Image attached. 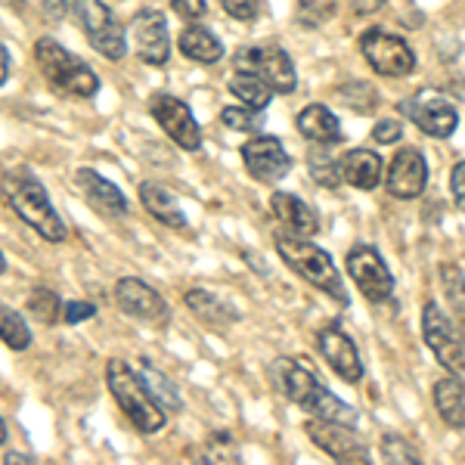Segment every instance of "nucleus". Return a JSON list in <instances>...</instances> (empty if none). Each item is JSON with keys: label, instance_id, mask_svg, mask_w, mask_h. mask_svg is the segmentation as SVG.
I'll return each mask as SVG.
<instances>
[{"label": "nucleus", "instance_id": "25", "mask_svg": "<svg viewBox=\"0 0 465 465\" xmlns=\"http://www.w3.org/2000/svg\"><path fill=\"white\" fill-rule=\"evenodd\" d=\"M177 47L193 63H221L223 56V44L205 25H186L177 37Z\"/></svg>", "mask_w": 465, "mask_h": 465}, {"label": "nucleus", "instance_id": "36", "mask_svg": "<svg viewBox=\"0 0 465 465\" xmlns=\"http://www.w3.org/2000/svg\"><path fill=\"white\" fill-rule=\"evenodd\" d=\"M221 6L227 10V16L239 22H254L261 13V0H221Z\"/></svg>", "mask_w": 465, "mask_h": 465}, {"label": "nucleus", "instance_id": "38", "mask_svg": "<svg viewBox=\"0 0 465 465\" xmlns=\"http://www.w3.org/2000/svg\"><path fill=\"white\" fill-rule=\"evenodd\" d=\"M96 313V307L90 304V302H69V304H63V322H69V326H78V322H84L90 320Z\"/></svg>", "mask_w": 465, "mask_h": 465}, {"label": "nucleus", "instance_id": "13", "mask_svg": "<svg viewBox=\"0 0 465 465\" xmlns=\"http://www.w3.org/2000/svg\"><path fill=\"white\" fill-rule=\"evenodd\" d=\"M425 183H429V162L419 149L403 146L397 149V155L388 164V174H385V186L394 199H419L425 193Z\"/></svg>", "mask_w": 465, "mask_h": 465}, {"label": "nucleus", "instance_id": "20", "mask_svg": "<svg viewBox=\"0 0 465 465\" xmlns=\"http://www.w3.org/2000/svg\"><path fill=\"white\" fill-rule=\"evenodd\" d=\"M339 171H341L344 183H351L354 190L372 193L381 180V159L372 149H351L339 162Z\"/></svg>", "mask_w": 465, "mask_h": 465}, {"label": "nucleus", "instance_id": "12", "mask_svg": "<svg viewBox=\"0 0 465 465\" xmlns=\"http://www.w3.org/2000/svg\"><path fill=\"white\" fill-rule=\"evenodd\" d=\"M307 438L313 440V447H320L329 460L335 462H370V450L363 440L357 438L354 425H339V422H322V419H311L304 425Z\"/></svg>", "mask_w": 465, "mask_h": 465}, {"label": "nucleus", "instance_id": "2", "mask_svg": "<svg viewBox=\"0 0 465 465\" xmlns=\"http://www.w3.org/2000/svg\"><path fill=\"white\" fill-rule=\"evenodd\" d=\"M276 252H280V258L289 264V270H295L298 276H304L313 289L326 292L332 302L348 304V292H344L341 273L335 270L329 252H322L320 245H313L307 236H295V232H292V236L286 232V236L276 239Z\"/></svg>", "mask_w": 465, "mask_h": 465}, {"label": "nucleus", "instance_id": "22", "mask_svg": "<svg viewBox=\"0 0 465 465\" xmlns=\"http://www.w3.org/2000/svg\"><path fill=\"white\" fill-rule=\"evenodd\" d=\"M298 131H302L304 140H311V143H317V146H335L341 140L339 118L326 106H320V103H311V106L302 109V115H298Z\"/></svg>", "mask_w": 465, "mask_h": 465}, {"label": "nucleus", "instance_id": "8", "mask_svg": "<svg viewBox=\"0 0 465 465\" xmlns=\"http://www.w3.org/2000/svg\"><path fill=\"white\" fill-rule=\"evenodd\" d=\"M360 50H363L366 63L372 72L385 74V78H407L416 69V54L403 37H397L385 28H370L360 37Z\"/></svg>", "mask_w": 465, "mask_h": 465}, {"label": "nucleus", "instance_id": "43", "mask_svg": "<svg viewBox=\"0 0 465 465\" xmlns=\"http://www.w3.org/2000/svg\"><path fill=\"white\" fill-rule=\"evenodd\" d=\"M6 462L19 465V462H32V456H22V453H6Z\"/></svg>", "mask_w": 465, "mask_h": 465}, {"label": "nucleus", "instance_id": "35", "mask_svg": "<svg viewBox=\"0 0 465 465\" xmlns=\"http://www.w3.org/2000/svg\"><path fill=\"white\" fill-rule=\"evenodd\" d=\"M205 456L208 462H236L239 460V450L232 447V438L230 434H212V440H208L205 447Z\"/></svg>", "mask_w": 465, "mask_h": 465}, {"label": "nucleus", "instance_id": "30", "mask_svg": "<svg viewBox=\"0 0 465 465\" xmlns=\"http://www.w3.org/2000/svg\"><path fill=\"white\" fill-rule=\"evenodd\" d=\"M28 313H32L37 322L50 326V322H56L59 317H63V302H59V295L54 289L35 286L32 295H28Z\"/></svg>", "mask_w": 465, "mask_h": 465}, {"label": "nucleus", "instance_id": "28", "mask_svg": "<svg viewBox=\"0 0 465 465\" xmlns=\"http://www.w3.org/2000/svg\"><path fill=\"white\" fill-rule=\"evenodd\" d=\"M230 94L236 96L242 106L249 109H267L270 100H273V90L267 87V81H261L258 74L252 72H232L230 74Z\"/></svg>", "mask_w": 465, "mask_h": 465}, {"label": "nucleus", "instance_id": "39", "mask_svg": "<svg viewBox=\"0 0 465 465\" xmlns=\"http://www.w3.org/2000/svg\"><path fill=\"white\" fill-rule=\"evenodd\" d=\"M450 193H453L456 208L465 214V162H456L453 174H450Z\"/></svg>", "mask_w": 465, "mask_h": 465}, {"label": "nucleus", "instance_id": "17", "mask_svg": "<svg viewBox=\"0 0 465 465\" xmlns=\"http://www.w3.org/2000/svg\"><path fill=\"white\" fill-rule=\"evenodd\" d=\"M115 302L134 320L164 322V317H168L164 298L153 286H146L143 280H137V276H124V280L115 282Z\"/></svg>", "mask_w": 465, "mask_h": 465}, {"label": "nucleus", "instance_id": "29", "mask_svg": "<svg viewBox=\"0 0 465 465\" xmlns=\"http://www.w3.org/2000/svg\"><path fill=\"white\" fill-rule=\"evenodd\" d=\"M0 341L10 351H25L32 344V329H28L25 317L10 304H0Z\"/></svg>", "mask_w": 465, "mask_h": 465}, {"label": "nucleus", "instance_id": "9", "mask_svg": "<svg viewBox=\"0 0 465 465\" xmlns=\"http://www.w3.org/2000/svg\"><path fill=\"white\" fill-rule=\"evenodd\" d=\"M401 109L407 112L410 122L416 124L419 131L438 140L453 137L456 124H460V112H456L453 103H450L444 94H438V90H419V94H412L410 100L401 103Z\"/></svg>", "mask_w": 465, "mask_h": 465}, {"label": "nucleus", "instance_id": "6", "mask_svg": "<svg viewBox=\"0 0 465 465\" xmlns=\"http://www.w3.org/2000/svg\"><path fill=\"white\" fill-rule=\"evenodd\" d=\"M72 6L78 25L84 28L90 47L106 59H124L127 37H124V25L115 19V13L103 0H72Z\"/></svg>", "mask_w": 465, "mask_h": 465}, {"label": "nucleus", "instance_id": "37", "mask_svg": "<svg viewBox=\"0 0 465 465\" xmlns=\"http://www.w3.org/2000/svg\"><path fill=\"white\" fill-rule=\"evenodd\" d=\"M401 137H403V127H401V122H397V118H381V122L372 127V140H376V143H381V146H391Z\"/></svg>", "mask_w": 465, "mask_h": 465}, {"label": "nucleus", "instance_id": "27", "mask_svg": "<svg viewBox=\"0 0 465 465\" xmlns=\"http://www.w3.org/2000/svg\"><path fill=\"white\" fill-rule=\"evenodd\" d=\"M140 381L146 385V391H149V397H153L155 403L164 410V412H177L180 407H183V401H180V391H177V385L171 381L168 376H164L162 370H155L149 360H143L140 363Z\"/></svg>", "mask_w": 465, "mask_h": 465}, {"label": "nucleus", "instance_id": "42", "mask_svg": "<svg viewBox=\"0 0 465 465\" xmlns=\"http://www.w3.org/2000/svg\"><path fill=\"white\" fill-rule=\"evenodd\" d=\"M10 78V54H6V47L0 44V84Z\"/></svg>", "mask_w": 465, "mask_h": 465}, {"label": "nucleus", "instance_id": "23", "mask_svg": "<svg viewBox=\"0 0 465 465\" xmlns=\"http://www.w3.org/2000/svg\"><path fill=\"white\" fill-rule=\"evenodd\" d=\"M183 304L190 307L193 317L208 322V326H214V329L232 326V322L239 320V313L232 311L230 304H223L221 298H217L214 292H208V289H190L183 295Z\"/></svg>", "mask_w": 465, "mask_h": 465}, {"label": "nucleus", "instance_id": "32", "mask_svg": "<svg viewBox=\"0 0 465 465\" xmlns=\"http://www.w3.org/2000/svg\"><path fill=\"white\" fill-rule=\"evenodd\" d=\"M307 171H311V177L317 180V183H322L326 190H335V186L341 183V171L339 164H335L332 159H329L326 153H311L307 155Z\"/></svg>", "mask_w": 465, "mask_h": 465}, {"label": "nucleus", "instance_id": "3", "mask_svg": "<svg viewBox=\"0 0 465 465\" xmlns=\"http://www.w3.org/2000/svg\"><path fill=\"white\" fill-rule=\"evenodd\" d=\"M106 385L122 412L131 419V425L140 434H155L164 429V410L149 397L146 385L140 381L137 372L122 360H109L106 366Z\"/></svg>", "mask_w": 465, "mask_h": 465}, {"label": "nucleus", "instance_id": "41", "mask_svg": "<svg viewBox=\"0 0 465 465\" xmlns=\"http://www.w3.org/2000/svg\"><path fill=\"white\" fill-rule=\"evenodd\" d=\"M32 4L41 10V16L50 19V22H63L65 10H69V4H65V0H32Z\"/></svg>", "mask_w": 465, "mask_h": 465}, {"label": "nucleus", "instance_id": "5", "mask_svg": "<svg viewBox=\"0 0 465 465\" xmlns=\"http://www.w3.org/2000/svg\"><path fill=\"white\" fill-rule=\"evenodd\" d=\"M422 335L434 360L447 370V376L460 379L465 385V335L434 302L425 304L422 311Z\"/></svg>", "mask_w": 465, "mask_h": 465}, {"label": "nucleus", "instance_id": "45", "mask_svg": "<svg viewBox=\"0 0 465 465\" xmlns=\"http://www.w3.org/2000/svg\"><path fill=\"white\" fill-rule=\"evenodd\" d=\"M4 270H6V258H4V252H0V276H4Z\"/></svg>", "mask_w": 465, "mask_h": 465}, {"label": "nucleus", "instance_id": "34", "mask_svg": "<svg viewBox=\"0 0 465 465\" xmlns=\"http://www.w3.org/2000/svg\"><path fill=\"white\" fill-rule=\"evenodd\" d=\"M381 456H385V462H419L422 460L419 450L410 447L401 434H385V438H381Z\"/></svg>", "mask_w": 465, "mask_h": 465}, {"label": "nucleus", "instance_id": "21", "mask_svg": "<svg viewBox=\"0 0 465 465\" xmlns=\"http://www.w3.org/2000/svg\"><path fill=\"white\" fill-rule=\"evenodd\" d=\"M270 208H273V214L280 217L295 236H313V232L320 230V217L313 214V208L298 196H292V193L276 190L273 196H270Z\"/></svg>", "mask_w": 465, "mask_h": 465}, {"label": "nucleus", "instance_id": "1", "mask_svg": "<svg viewBox=\"0 0 465 465\" xmlns=\"http://www.w3.org/2000/svg\"><path fill=\"white\" fill-rule=\"evenodd\" d=\"M0 196L16 212L19 221L25 223V227H32L41 239H47V242H63L65 239L63 217L56 214L47 190H44V183L32 171H22V168L6 171V174L0 177Z\"/></svg>", "mask_w": 465, "mask_h": 465}, {"label": "nucleus", "instance_id": "11", "mask_svg": "<svg viewBox=\"0 0 465 465\" xmlns=\"http://www.w3.org/2000/svg\"><path fill=\"white\" fill-rule=\"evenodd\" d=\"M149 112H153V118L159 122V127L180 149L199 153L202 127L196 118H193V112L183 100H177V96H171V94H155L153 100H149Z\"/></svg>", "mask_w": 465, "mask_h": 465}, {"label": "nucleus", "instance_id": "31", "mask_svg": "<svg viewBox=\"0 0 465 465\" xmlns=\"http://www.w3.org/2000/svg\"><path fill=\"white\" fill-rule=\"evenodd\" d=\"M440 280H444L447 302L453 304L456 317H460V320H462V326H465V280H462L460 267L444 264V267H440Z\"/></svg>", "mask_w": 465, "mask_h": 465}, {"label": "nucleus", "instance_id": "19", "mask_svg": "<svg viewBox=\"0 0 465 465\" xmlns=\"http://www.w3.org/2000/svg\"><path fill=\"white\" fill-rule=\"evenodd\" d=\"M74 183H78L81 196L90 202V208L109 214V217H124L127 214V199L112 180H106L100 171L94 168H78L74 171Z\"/></svg>", "mask_w": 465, "mask_h": 465}, {"label": "nucleus", "instance_id": "7", "mask_svg": "<svg viewBox=\"0 0 465 465\" xmlns=\"http://www.w3.org/2000/svg\"><path fill=\"white\" fill-rule=\"evenodd\" d=\"M236 72H252L261 81H267L270 90L276 94H295L298 87V74L292 65V56L276 44H254V47H242L232 56Z\"/></svg>", "mask_w": 465, "mask_h": 465}, {"label": "nucleus", "instance_id": "44", "mask_svg": "<svg viewBox=\"0 0 465 465\" xmlns=\"http://www.w3.org/2000/svg\"><path fill=\"white\" fill-rule=\"evenodd\" d=\"M0 444H6V422L0 419Z\"/></svg>", "mask_w": 465, "mask_h": 465}, {"label": "nucleus", "instance_id": "10", "mask_svg": "<svg viewBox=\"0 0 465 465\" xmlns=\"http://www.w3.org/2000/svg\"><path fill=\"white\" fill-rule=\"evenodd\" d=\"M348 273H351V280H354V286L363 292L372 304L391 302L394 298V276L372 245H354V249L348 252Z\"/></svg>", "mask_w": 465, "mask_h": 465}, {"label": "nucleus", "instance_id": "16", "mask_svg": "<svg viewBox=\"0 0 465 465\" xmlns=\"http://www.w3.org/2000/svg\"><path fill=\"white\" fill-rule=\"evenodd\" d=\"M317 344H320L322 360H326V363L332 366L335 376H339V379L351 381V385L363 379V363H360V351H357L354 339H351V335L344 332V329H339V326L320 329Z\"/></svg>", "mask_w": 465, "mask_h": 465}, {"label": "nucleus", "instance_id": "24", "mask_svg": "<svg viewBox=\"0 0 465 465\" xmlns=\"http://www.w3.org/2000/svg\"><path fill=\"white\" fill-rule=\"evenodd\" d=\"M140 202H143L146 212L153 214L159 223H164V227L186 230V214L180 212V205L174 202V196H171V193L164 190V186L143 180V183H140Z\"/></svg>", "mask_w": 465, "mask_h": 465}, {"label": "nucleus", "instance_id": "33", "mask_svg": "<svg viewBox=\"0 0 465 465\" xmlns=\"http://www.w3.org/2000/svg\"><path fill=\"white\" fill-rule=\"evenodd\" d=\"M221 122L227 124L230 131L252 134L264 124V115H258V109H249V106H227L221 112Z\"/></svg>", "mask_w": 465, "mask_h": 465}, {"label": "nucleus", "instance_id": "4", "mask_svg": "<svg viewBox=\"0 0 465 465\" xmlns=\"http://www.w3.org/2000/svg\"><path fill=\"white\" fill-rule=\"evenodd\" d=\"M35 59H37V65H41L44 78L56 90H63V94L84 96L87 100V96H94L96 90H100V78L94 74V69H90L84 59L69 54L56 37H37Z\"/></svg>", "mask_w": 465, "mask_h": 465}, {"label": "nucleus", "instance_id": "18", "mask_svg": "<svg viewBox=\"0 0 465 465\" xmlns=\"http://www.w3.org/2000/svg\"><path fill=\"white\" fill-rule=\"evenodd\" d=\"M270 379H273V385L280 388V394L286 397V401L298 403V407H307V403H311L322 388L317 381V376H313L307 366H302L298 360H289V357L273 360V366H270Z\"/></svg>", "mask_w": 465, "mask_h": 465}, {"label": "nucleus", "instance_id": "26", "mask_svg": "<svg viewBox=\"0 0 465 465\" xmlns=\"http://www.w3.org/2000/svg\"><path fill=\"white\" fill-rule=\"evenodd\" d=\"M434 407L450 429H465V385L460 379L447 376L434 385Z\"/></svg>", "mask_w": 465, "mask_h": 465}, {"label": "nucleus", "instance_id": "40", "mask_svg": "<svg viewBox=\"0 0 465 465\" xmlns=\"http://www.w3.org/2000/svg\"><path fill=\"white\" fill-rule=\"evenodd\" d=\"M171 6H174V13L180 19H202L205 16V0H171Z\"/></svg>", "mask_w": 465, "mask_h": 465}, {"label": "nucleus", "instance_id": "15", "mask_svg": "<svg viewBox=\"0 0 465 465\" xmlns=\"http://www.w3.org/2000/svg\"><path fill=\"white\" fill-rule=\"evenodd\" d=\"M131 41L137 56L149 65H164L171 56V35L168 19L159 10H143L131 22Z\"/></svg>", "mask_w": 465, "mask_h": 465}, {"label": "nucleus", "instance_id": "14", "mask_svg": "<svg viewBox=\"0 0 465 465\" xmlns=\"http://www.w3.org/2000/svg\"><path fill=\"white\" fill-rule=\"evenodd\" d=\"M242 162L245 171L261 183H276L292 171L286 146L280 143V137H267V134H258L242 146Z\"/></svg>", "mask_w": 465, "mask_h": 465}]
</instances>
